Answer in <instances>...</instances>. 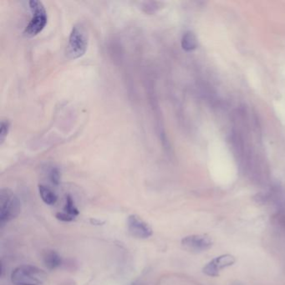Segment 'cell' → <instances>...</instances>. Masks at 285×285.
<instances>
[{
    "label": "cell",
    "instance_id": "9",
    "mask_svg": "<svg viewBox=\"0 0 285 285\" xmlns=\"http://www.w3.org/2000/svg\"><path fill=\"white\" fill-rule=\"evenodd\" d=\"M39 196L41 197L42 201L47 205H54L56 203L58 197L55 193L53 192L51 187L39 184Z\"/></svg>",
    "mask_w": 285,
    "mask_h": 285
},
{
    "label": "cell",
    "instance_id": "4",
    "mask_svg": "<svg viewBox=\"0 0 285 285\" xmlns=\"http://www.w3.org/2000/svg\"><path fill=\"white\" fill-rule=\"evenodd\" d=\"M29 4L33 16L24 30V35L27 37H35L40 33L47 24V12L41 1L31 0Z\"/></svg>",
    "mask_w": 285,
    "mask_h": 285
},
{
    "label": "cell",
    "instance_id": "10",
    "mask_svg": "<svg viewBox=\"0 0 285 285\" xmlns=\"http://www.w3.org/2000/svg\"><path fill=\"white\" fill-rule=\"evenodd\" d=\"M197 46V39L193 32L188 31L184 34L181 39V47L186 51H192Z\"/></svg>",
    "mask_w": 285,
    "mask_h": 285
},
{
    "label": "cell",
    "instance_id": "14",
    "mask_svg": "<svg viewBox=\"0 0 285 285\" xmlns=\"http://www.w3.org/2000/svg\"><path fill=\"white\" fill-rule=\"evenodd\" d=\"M55 217L59 221H61V222H64V223H70V222H72L74 219V217H73L71 215H70V214H66L65 212H59V213H57L55 214Z\"/></svg>",
    "mask_w": 285,
    "mask_h": 285
},
{
    "label": "cell",
    "instance_id": "12",
    "mask_svg": "<svg viewBox=\"0 0 285 285\" xmlns=\"http://www.w3.org/2000/svg\"><path fill=\"white\" fill-rule=\"evenodd\" d=\"M10 123L8 120H2L0 123V145H3L4 140L9 134Z\"/></svg>",
    "mask_w": 285,
    "mask_h": 285
},
{
    "label": "cell",
    "instance_id": "1",
    "mask_svg": "<svg viewBox=\"0 0 285 285\" xmlns=\"http://www.w3.org/2000/svg\"><path fill=\"white\" fill-rule=\"evenodd\" d=\"M10 279L14 285H42L47 279V273L33 265H21L13 270Z\"/></svg>",
    "mask_w": 285,
    "mask_h": 285
},
{
    "label": "cell",
    "instance_id": "15",
    "mask_svg": "<svg viewBox=\"0 0 285 285\" xmlns=\"http://www.w3.org/2000/svg\"><path fill=\"white\" fill-rule=\"evenodd\" d=\"M158 2H148V3H144L143 8L146 9L145 12L153 13L156 11V9H158Z\"/></svg>",
    "mask_w": 285,
    "mask_h": 285
},
{
    "label": "cell",
    "instance_id": "2",
    "mask_svg": "<svg viewBox=\"0 0 285 285\" xmlns=\"http://www.w3.org/2000/svg\"><path fill=\"white\" fill-rule=\"evenodd\" d=\"M21 212V202L9 188L0 191V224H4L18 217Z\"/></svg>",
    "mask_w": 285,
    "mask_h": 285
},
{
    "label": "cell",
    "instance_id": "5",
    "mask_svg": "<svg viewBox=\"0 0 285 285\" xmlns=\"http://www.w3.org/2000/svg\"><path fill=\"white\" fill-rule=\"evenodd\" d=\"M214 244L212 237L208 234L189 235L182 238L181 246L193 252H201L211 249Z\"/></svg>",
    "mask_w": 285,
    "mask_h": 285
},
{
    "label": "cell",
    "instance_id": "13",
    "mask_svg": "<svg viewBox=\"0 0 285 285\" xmlns=\"http://www.w3.org/2000/svg\"><path fill=\"white\" fill-rule=\"evenodd\" d=\"M49 178L53 185H59L60 181V173L57 167H52L49 172Z\"/></svg>",
    "mask_w": 285,
    "mask_h": 285
},
{
    "label": "cell",
    "instance_id": "8",
    "mask_svg": "<svg viewBox=\"0 0 285 285\" xmlns=\"http://www.w3.org/2000/svg\"><path fill=\"white\" fill-rule=\"evenodd\" d=\"M43 262L48 269L54 270L62 265V258L55 251L47 250L43 255Z\"/></svg>",
    "mask_w": 285,
    "mask_h": 285
},
{
    "label": "cell",
    "instance_id": "6",
    "mask_svg": "<svg viewBox=\"0 0 285 285\" xmlns=\"http://www.w3.org/2000/svg\"><path fill=\"white\" fill-rule=\"evenodd\" d=\"M127 229L131 236L140 239H146L153 233L152 229L148 223L137 215L132 214L127 218Z\"/></svg>",
    "mask_w": 285,
    "mask_h": 285
},
{
    "label": "cell",
    "instance_id": "3",
    "mask_svg": "<svg viewBox=\"0 0 285 285\" xmlns=\"http://www.w3.org/2000/svg\"><path fill=\"white\" fill-rule=\"evenodd\" d=\"M88 47V32L82 24H75L72 29L68 45H67V56L75 60L83 56Z\"/></svg>",
    "mask_w": 285,
    "mask_h": 285
},
{
    "label": "cell",
    "instance_id": "7",
    "mask_svg": "<svg viewBox=\"0 0 285 285\" xmlns=\"http://www.w3.org/2000/svg\"><path fill=\"white\" fill-rule=\"evenodd\" d=\"M236 263V258L232 254H223L212 259L202 268V272L209 277L219 276L220 272Z\"/></svg>",
    "mask_w": 285,
    "mask_h": 285
},
{
    "label": "cell",
    "instance_id": "11",
    "mask_svg": "<svg viewBox=\"0 0 285 285\" xmlns=\"http://www.w3.org/2000/svg\"><path fill=\"white\" fill-rule=\"evenodd\" d=\"M64 212L66 214L71 215L73 217H76L80 214V212L76 208V206L74 204V200L72 198L71 195L68 194L66 197V204L64 207Z\"/></svg>",
    "mask_w": 285,
    "mask_h": 285
},
{
    "label": "cell",
    "instance_id": "16",
    "mask_svg": "<svg viewBox=\"0 0 285 285\" xmlns=\"http://www.w3.org/2000/svg\"><path fill=\"white\" fill-rule=\"evenodd\" d=\"M90 222L93 224H95V225H102L103 223H105V222H101V221H98V220L96 219H91L90 220Z\"/></svg>",
    "mask_w": 285,
    "mask_h": 285
}]
</instances>
